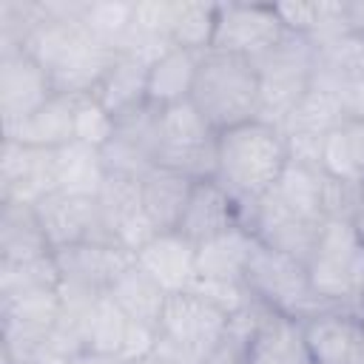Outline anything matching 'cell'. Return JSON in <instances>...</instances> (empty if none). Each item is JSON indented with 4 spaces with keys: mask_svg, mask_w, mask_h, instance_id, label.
<instances>
[{
    "mask_svg": "<svg viewBox=\"0 0 364 364\" xmlns=\"http://www.w3.org/2000/svg\"><path fill=\"white\" fill-rule=\"evenodd\" d=\"M54 253L46 230L37 219L34 205L23 202H0V259L3 262H26Z\"/></svg>",
    "mask_w": 364,
    "mask_h": 364,
    "instance_id": "23",
    "label": "cell"
},
{
    "mask_svg": "<svg viewBox=\"0 0 364 364\" xmlns=\"http://www.w3.org/2000/svg\"><path fill=\"white\" fill-rule=\"evenodd\" d=\"M46 6V3H43ZM48 14V11H46ZM51 77L54 94L88 97L111 68L117 48L100 43L80 20L48 17L23 46Z\"/></svg>",
    "mask_w": 364,
    "mask_h": 364,
    "instance_id": "1",
    "label": "cell"
},
{
    "mask_svg": "<svg viewBox=\"0 0 364 364\" xmlns=\"http://www.w3.org/2000/svg\"><path fill=\"white\" fill-rule=\"evenodd\" d=\"M321 213L324 222H355L364 213V185L324 171Z\"/></svg>",
    "mask_w": 364,
    "mask_h": 364,
    "instance_id": "37",
    "label": "cell"
},
{
    "mask_svg": "<svg viewBox=\"0 0 364 364\" xmlns=\"http://www.w3.org/2000/svg\"><path fill=\"white\" fill-rule=\"evenodd\" d=\"M60 267L54 253L40 256V259H26V262H3L0 259V299L26 293V290H40V287H57Z\"/></svg>",
    "mask_w": 364,
    "mask_h": 364,
    "instance_id": "36",
    "label": "cell"
},
{
    "mask_svg": "<svg viewBox=\"0 0 364 364\" xmlns=\"http://www.w3.org/2000/svg\"><path fill=\"white\" fill-rule=\"evenodd\" d=\"M245 228L262 245L307 262L318 242L324 222L299 213L276 191H267L264 196H259L256 202L245 208Z\"/></svg>",
    "mask_w": 364,
    "mask_h": 364,
    "instance_id": "9",
    "label": "cell"
},
{
    "mask_svg": "<svg viewBox=\"0 0 364 364\" xmlns=\"http://www.w3.org/2000/svg\"><path fill=\"white\" fill-rule=\"evenodd\" d=\"M358 364H364V341H361V353H358Z\"/></svg>",
    "mask_w": 364,
    "mask_h": 364,
    "instance_id": "46",
    "label": "cell"
},
{
    "mask_svg": "<svg viewBox=\"0 0 364 364\" xmlns=\"http://www.w3.org/2000/svg\"><path fill=\"white\" fill-rule=\"evenodd\" d=\"M54 259L63 282H74L97 293H108L117 276L128 264H134L136 256L114 242H80V245L54 250Z\"/></svg>",
    "mask_w": 364,
    "mask_h": 364,
    "instance_id": "18",
    "label": "cell"
},
{
    "mask_svg": "<svg viewBox=\"0 0 364 364\" xmlns=\"http://www.w3.org/2000/svg\"><path fill=\"white\" fill-rule=\"evenodd\" d=\"M57 151L31 148L17 139H3L0 151V202L37 205L57 191Z\"/></svg>",
    "mask_w": 364,
    "mask_h": 364,
    "instance_id": "12",
    "label": "cell"
},
{
    "mask_svg": "<svg viewBox=\"0 0 364 364\" xmlns=\"http://www.w3.org/2000/svg\"><path fill=\"white\" fill-rule=\"evenodd\" d=\"M304 264L313 290L330 307L364 316V239L355 222H324Z\"/></svg>",
    "mask_w": 364,
    "mask_h": 364,
    "instance_id": "4",
    "label": "cell"
},
{
    "mask_svg": "<svg viewBox=\"0 0 364 364\" xmlns=\"http://www.w3.org/2000/svg\"><path fill=\"white\" fill-rule=\"evenodd\" d=\"M247 364H313L301 338V321L270 313L250 341Z\"/></svg>",
    "mask_w": 364,
    "mask_h": 364,
    "instance_id": "28",
    "label": "cell"
},
{
    "mask_svg": "<svg viewBox=\"0 0 364 364\" xmlns=\"http://www.w3.org/2000/svg\"><path fill=\"white\" fill-rule=\"evenodd\" d=\"M344 122L338 91L330 85L310 82V88L301 94V100L293 105V111L279 125L282 136H318L324 139L330 131H336Z\"/></svg>",
    "mask_w": 364,
    "mask_h": 364,
    "instance_id": "26",
    "label": "cell"
},
{
    "mask_svg": "<svg viewBox=\"0 0 364 364\" xmlns=\"http://www.w3.org/2000/svg\"><path fill=\"white\" fill-rule=\"evenodd\" d=\"M199 60H202L199 51H188L179 46H173L168 54H162L148 68V105L168 108V105L191 100Z\"/></svg>",
    "mask_w": 364,
    "mask_h": 364,
    "instance_id": "24",
    "label": "cell"
},
{
    "mask_svg": "<svg viewBox=\"0 0 364 364\" xmlns=\"http://www.w3.org/2000/svg\"><path fill=\"white\" fill-rule=\"evenodd\" d=\"M355 228H358V233H361V239H364V213L355 219Z\"/></svg>",
    "mask_w": 364,
    "mask_h": 364,
    "instance_id": "45",
    "label": "cell"
},
{
    "mask_svg": "<svg viewBox=\"0 0 364 364\" xmlns=\"http://www.w3.org/2000/svg\"><path fill=\"white\" fill-rule=\"evenodd\" d=\"M219 3H196V0H176L173 23H171V43L188 51H210L216 34Z\"/></svg>",
    "mask_w": 364,
    "mask_h": 364,
    "instance_id": "33",
    "label": "cell"
},
{
    "mask_svg": "<svg viewBox=\"0 0 364 364\" xmlns=\"http://www.w3.org/2000/svg\"><path fill=\"white\" fill-rule=\"evenodd\" d=\"M245 284L273 313H282L296 321H304L321 310H330V304L313 290L307 264L296 256H287L282 250L262 245L259 239L245 270Z\"/></svg>",
    "mask_w": 364,
    "mask_h": 364,
    "instance_id": "6",
    "label": "cell"
},
{
    "mask_svg": "<svg viewBox=\"0 0 364 364\" xmlns=\"http://www.w3.org/2000/svg\"><path fill=\"white\" fill-rule=\"evenodd\" d=\"M156 128H159V108L139 105L122 117H117L114 136L102 148V162L111 173L142 176L156 165Z\"/></svg>",
    "mask_w": 364,
    "mask_h": 364,
    "instance_id": "13",
    "label": "cell"
},
{
    "mask_svg": "<svg viewBox=\"0 0 364 364\" xmlns=\"http://www.w3.org/2000/svg\"><path fill=\"white\" fill-rule=\"evenodd\" d=\"M336 91H338V100H341L344 119H364V77L353 80V82H344Z\"/></svg>",
    "mask_w": 364,
    "mask_h": 364,
    "instance_id": "42",
    "label": "cell"
},
{
    "mask_svg": "<svg viewBox=\"0 0 364 364\" xmlns=\"http://www.w3.org/2000/svg\"><path fill=\"white\" fill-rule=\"evenodd\" d=\"M97 210H100L105 239L131 250L134 256L159 233L154 228V222L148 219V213H145L142 191H139L136 176L108 171L102 188L97 193Z\"/></svg>",
    "mask_w": 364,
    "mask_h": 364,
    "instance_id": "10",
    "label": "cell"
},
{
    "mask_svg": "<svg viewBox=\"0 0 364 364\" xmlns=\"http://www.w3.org/2000/svg\"><path fill=\"white\" fill-rule=\"evenodd\" d=\"M34 210L51 250L71 247L80 242H108L100 222L97 196H74L65 191H54L43 196Z\"/></svg>",
    "mask_w": 364,
    "mask_h": 364,
    "instance_id": "15",
    "label": "cell"
},
{
    "mask_svg": "<svg viewBox=\"0 0 364 364\" xmlns=\"http://www.w3.org/2000/svg\"><path fill=\"white\" fill-rule=\"evenodd\" d=\"M236 225H245L242 202L213 176V179H199L191 191V199L185 205V213L176 225V230L191 239L193 245L219 236Z\"/></svg>",
    "mask_w": 364,
    "mask_h": 364,
    "instance_id": "17",
    "label": "cell"
},
{
    "mask_svg": "<svg viewBox=\"0 0 364 364\" xmlns=\"http://www.w3.org/2000/svg\"><path fill=\"white\" fill-rule=\"evenodd\" d=\"M256 236L236 225L219 236H210L196 245V276L199 279H245Z\"/></svg>",
    "mask_w": 364,
    "mask_h": 364,
    "instance_id": "22",
    "label": "cell"
},
{
    "mask_svg": "<svg viewBox=\"0 0 364 364\" xmlns=\"http://www.w3.org/2000/svg\"><path fill=\"white\" fill-rule=\"evenodd\" d=\"M117 358H108V355H100V353H91V350H82L71 358V364H114Z\"/></svg>",
    "mask_w": 364,
    "mask_h": 364,
    "instance_id": "43",
    "label": "cell"
},
{
    "mask_svg": "<svg viewBox=\"0 0 364 364\" xmlns=\"http://www.w3.org/2000/svg\"><path fill=\"white\" fill-rule=\"evenodd\" d=\"M54 97L48 71L23 48L0 54V117L3 128L26 119Z\"/></svg>",
    "mask_w": 364,
    "mask_h": 364,
    "instance_id": "14",
    "label": "cell"
},
{
    "mask_svg": "<svg viewBox=\"0 0 364 364\" xmlns=\"http://www.w3.org/2000/svg\"><path fill=\"white\" fill-rule=\"evenodd\" d=\"M173 11H176V0H134L131 31L151 34V37H168L171 40Z\"/></svg>",
    "mask_w": 364,
    "mask_h": 364,
    "instance_id": "40",
    "label": "cell"
},
{
    "mask_svg": "<svg viewBox=\"0 0 364 364\" xmlns=\"http://www.w3.org/2000/svg\"><path fill=\"white\" fill-rule=\"evenodd\" d=\"M287 165V145L276 125L250 119L219 131L216 139V179L242 202V213L250 202L273 191Z\"/></svg>",
    "mask_w": 364,
    "mask_h": 364,
    "instance_id": "2",
    "label": "cell"
},
{
    "mask_svg": "<svg viewBox=\"0 0 364 364\" xmlns=\"http://www.w3.org/2000/svg\"><path fill=\"white\" fill-rule=\"evenodd\" d=\"M74 105H77V97L54 94L26 119L3 128V139H17L31 148L57 151L74 142Z\"/></svg>",
    "mask_w": 364,
    "mask_h": 364,
    "instance_id": "20",
    "label": "cell"
},
{
    "mask_svg": "<svg viewBox=\"0 0 364 364\" xmlns=\"http://www.w3.org/2000/svg\"><path fill=\"white\" fill-rule=\"evenodd\" d=\"M321 168L333 176L364 185V119H344L324 136Z\"/></svg>",
    "mask_w": 364,
    "mask_h": 364,
    "instance_id": "31",
    "label": "cell"
},
{
    "mask_svg": "<svg viewBox=\"0 0 364 364\" xmlns=\"http://www.w3.org/2000/svg\"><path fill=\"white\" fill-rule=\"evenodd\" d=\"M216 139L219 131L199 114V108L185 100L159 108L156 128V165L182 171L191 179L216 176Z\"/></svg>",
    "mask_w": 364,
    "mask_h": 364,
    "instance_id": "8",
    "label": "cell"
},
{
    "mask_svg": "<svg viewBox=\"0 0 364 364\" xmlns=\"http://www.w3.org/2000/svg\"><path fill=\"white\" fill-rule=\"evenodd\" d=\"M136 264L151 273L168 293H182L191 290L196 279V245L179 230H165L136 253Z\"/></svg>",
    "mask_w": 364,
    "mask_h": 364,
    "instance_id": "19",
    "label": "cell"
},
{
    "mask_svg": "<svg viewBox=\"0 0 364 364\" xmlns=\"http://www.w3.org/2000/svg\"><path fill=\"white\" fill-rule=\"evenodd\" d=\"M196 179L185 176L182 171L165 168V165H154L151 171H145L139 176V191H142V205L148 219L154 222V228L159 233L165 230H176L185 205L191 199Z\"/></svg>",
    "mask_w": 364,
    "mask_h": 364,
    "instance_id": "21",
    "label": "cell"
},
{
    "mask_svg": "<svg viewBox=\"0 0 364 364\" xmlns=\"http://www.w3.org/2000/svg\"><path fill=\"white\" fill-rule=\"evenodd\" d=\"M54 165H57V191L74 196H97L108 176L102 151L82 142H68L57 148Z\"/></svg>",
    "mask_w": 364,
    "mask_h": 364,
    "instance_id": "30",
    "label": "cell"
},
{
    "mask_svg": "<svg viewBox=\"0 0 364 364\" xmlns=\"http://www.w3.org/2000/svg\"><path fill=\"white\" fill-rule=\"evenodd\" d=\"M301 338L313 364H358L364 316L341 307L321 310L301 321Z\"/></svg>",
    "mask_w": 364,
    "mask_h": 364,
    "instance_id": "16",
    "label": "cell"
},
{
    "mask_svg": "<svg viewBox=\"0 0 364 364\" xmlns=\"http://www.w3.org/2000/svg\"><path fill=\"white\" fill-rule=\"evenodd\" d=\"M134 364H168V361H162L159 355L151 353V355H145V358H139V361H134Z\"/></svg>",
    "mask_w": 364,
    "mask_h": 364,
    "instance_id": "44",
    "label": "cell"
},
{
    "mask_svg": "<svg viewBox=\"0 0 364 364\" xmlns=\"http://www.w3.org/2000/svg\"><path fill=\"white\" fill-rule=\"evenodd\" d=\"M191 102L216 131L259 119V74L253 60L216 48L205 51Z\"/></svg>",
    "mask_w": 364,
    "mask_h": 364,
    "instance_id": "3",
    "label": "cell"
},
{
    "mask_svg": "<svg viewBox=\"0 0 364 364\" xmlns=\"http://www.w3.org/2000/svg\"><path fill=\"white\" fill-rule=\"evenodd\" d=\"M117 128V117L108 114L91 94L88 97H77L74 105V142L91 145V148H105L108 139L114 136Z\"/></svg>",
    "mask_w": 364,
    "mask_h": 364,
    "instance_id": "38",
    "label": "cell"
},
{
    "mask_svg": "<svg viewBox=\"0 0 364 364\" xmlns=\"http://www.w3.org/2000/svg\"><path fill=\"white\" fill-rule=\"evenodd\" d=\"M247 353H250V341L228 330L222 341L205 355L202 364H247Z\"/></svg>",
    "mask_w": 364,
    "mask_h": 364,
    "instance_id": "41",
    "label": "cell"
},
{
    "mask_svg": "<svg viewBox=\"0 0 364 364\" xmlns=\"http://www.w3.org/2000/svg\"><path fill=\"white\" fill-rule=\"evenodd\" d=\"M316 51L301 34L287 31L270 51L253 60L259 74V119L267 125H282L293 105L313 82Z\"/></svg>",
    "mask_w": 364,
    "mask_h": 364,
    "instance_id": "7",
    "label": "cell"
},
{
    "mask_svg": "<svg viewBox=\"0 0 364 364\" xmlns=\"http://www.w3.org/2000/svg\"><path fill=\"white\" fill-rule=\"evenodd\" d=\"M313 82L338 88L364 77V34H338L313 43Z\"/></svg>",
    "mask_w": 364,
    "mask_h": 364,
    "instance_id": "29",
    "label": "cell"
},
{
    "mask_svg": "<svg viewBox=\"0 0 364 364\" xmlns=\"http://www.w3.org/2000/svg\"><path fill=\"white\" fill-rule=\"evenodd\" d=\"M191 293H196L199 299H205L208 304L222 310L228 318L256 299L250 293V287L245 284V279H199L196 276L191 284Z\"/></svg>",
    "mask_w": 364,
    "mask_h": 364,
    "instance_id": "39",
    "label": "cell"
},
{
    "mask_svg": "<svg viewBox=\"0 0 364 364\" xmlns=\"http://www.w3.org/2000/svg\"><path fill=\"white\" fill-rule=\"evenodd\" d=\"M321 188H324V168H313V165H301L287 159L279 182L273 185V191L299 213L324 222L321 213Z\"/></svg>",
    "mask_w": 364,
    "mask_h": 364,
    "instance_id": "34",
    "label": "cell"
},
{
    "mask_svg": "<svg viewBox=\"0 0 364 364\" xmlns=\"http://www.w3.org/2000/svg\"><path fill=\"white\" fill-rule=\"evenodd\" d=\"M108 296L119 304V310L128 318L142 321L148 327H159V318H162V310L168 301V290L151 273H145L136 264V259L117 276V282L108 287Z\"/></svg>",
    "mask_w": 364,
    "mask_h": 364,
    "instance_id": "27",
    "label": "cell"
},
{
    "mask_svg": "<svg viewBox=\"0 0 364 364\" xmlns=\"http://www.w3.org/2000/svg\"><path fill=\"white\" fill-rule=\"evenodd\" d=\"M228 333V316L191 290L168 293L154 355L168 364H202Z\"/></svg>",
    "mask_w": 364,
    "mask_h": 364,
    "instance_id": "5",
    "label": "cell"
},
{
    "mask_svg": "<svg viewBox=\"0 0 364 364\" xmlns=\"http://www.w3.org/2000/svg\"><path fill=\"white\" fill-rule=\"evenodd\" d=\"M284 34H287V28H284L282 17L276 14V6L219 3L216 34H213L210 48L256 60L264 51H270Z\"/></svg>",
    "mask_w": 364,
    "mask_h": 364,
    "instance_id": "11",
    "label": "cell"
},
{
    "mask_svg": "<svg viewBox=\"0 0 364 364\" xmlns=\"http://www.w3.org/2000/svg\"><path fill=\"white\" fill-rule=\"evenodd\" d=\"M80 23L100 43L119 48L134 23V0H85Z\"/></svg>",
    "mask_w": 364,
    "mask_h": 364,
    "instance_id": "35",
    "label": "cell"
},
{
    "mask_svg": "<svg viewBox=\"0 0 364 364\" xmlns=\"http://www.w3.org/2000/svg\"><path fill=\"white\" fill-rule=\"evenodd\" d=\"M91 97L114 117H122L145 105L148 102V65L117 51L111 68L105 71V77L100 80Z\"/></svg>",
    "mask_w": 364,
    "mask_h": 364,
    "instance_id": "25",
    "label": "cell"
},
{
    "mask_svg": "<svg viewBox=\"0 0 364 364\" xmlns=\"http://www.w3.org/2000/svg\"><path fill=\"white\" fill-rule=\"evenodd\" d=\"M128 327H131V318L119 310V304L108 293H102L94 301L88 321H85V350L108 355V358H119Z\"/></svg>",
    "mask_w": 364,
    "mask_h": 364,
    "instance_id": "32",
    "label": "cell"
}]
</instances>
